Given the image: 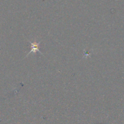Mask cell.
I'll return each instance as SVG.
<instances>
[{
    "label": "cell",
    "mask_w": 124,
    "mask_h": 124,
    "mask_svg": "<svg viewBox=\"0 0 124 124\" xmlns=\"http://www.w3.org/2000/svg\"><path fill=\"white\" fill-rule=\"evenodd\" d=\"M29 42H30V44H31V50H30V52H29V53L27 54V56L29 55V54L31 53L32 52L33 53H36L37 52H38L39 53H41V54H42V53H41L39 50V46H40V43H41V42H36V41H34V42H32L30 41H29Z\"/></svg>",
    "instance_id": "obj_1"
}]
</instances>
